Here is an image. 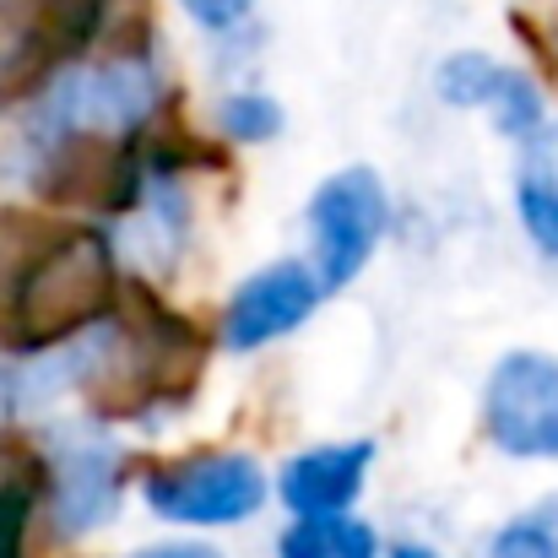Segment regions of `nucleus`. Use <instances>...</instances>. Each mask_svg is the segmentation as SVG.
I'll use <instances>...</instances> for the list:
<instances>
[{
  "label": "nucleus",
  "mask_w": 558,
  "mask_h": 558,
  "mask_svg": "<svg viewBox=\"0 0 558 558\" xmlns=\"http://www.w3.org/2000/svg\"><path fill=\"white\" fill-rule=\"evenodd\" d=\"M158 65L147 60V49H114L109 60H87V65H60V76L38 93L27 131H22V153H38L60 136H114L131 142L136 131L153 125L158 114Z\"/></svg>",
  "instance_id": "nucleus-2"
},
{
  "label": "nucleus",
  "mask_w": 558,
  "mask_h": 558,
  "mask_svg": "<svg viewBox=\"0 0 558 558\" xmlns=\"http://www.w3.org/2000/svg\"><path fill=\"white\" fill-rule=\"evenodd\" d=\"M131 558H222V554L211 543H153V548H142Z\"/></svg>",
  "instance_id": "nucleus-17"
},
{
  "label": "nucleus",
  "mask_w": 558,
  "mask_h": 558,
  "mask_svg": "<svg viewBox=\"0 0 558 558\" xmlns=\"http://www.w3.org/2000/svg\"><path fill=\"white\" fill-rule=\"evenodd\" d=\"M11 412H16V374L0 364V423H5Z\"/></svg>",
  "instance_id": "nucleus-18"
},
{
  "label": "nucleus",
  "mask_w": 558,
  "mask_h": 558,
  "mask_svg": "<svg viewBox=\"0 0 558 558\" xmlns=\"http://www.w3.org/2000/svg\"><path fill=\"white\" fill-rule=\"evenodd\" d=\"M515 206H521L526 239L548 260H558V125H537L526 136L521 174H515Z\"/></svg>",
  "instance_id": "nucleus-11"
},
{
  "label": "nucleus",
  "mask_w": 558,
  "mask_h": 558,
  "mask_svg": "<svg viewBox=\"0 0 558 558\" xmlns=\"http://www.w3.org/2000/svg\"><path fill=\"white\" fill-rule=\"evenodd\" d=\"M38 483L44 472H33V461L16 472H0V558H27V521H33Z\"/></svg>",
  "instance_id": "nucleus-15"
},
{
  "label": "nucleus",
  "mask_w": 558,
  "mask_h": 558,
  "mask_svg": "<svg viewBox=\"0 0 558 558\" xmlns=\"http://www.w3.org/2000/svg\"><path fill=\"white\" fill-rule=\"evenodd\" d=\"M320 304V282L304 260H271L255 277H244L222 310V348L255 353L288 331H299Z\"/></svg>",
  "instance_id": "nucleus-9"
},
{
  "label": "nucleus",
  "mask_w": 558,
  "mask_h": 558,
  "mask_svg": "<svg viewBox=\"0 0 558 558\" xmlns=\"http://www.w3.org/2000/svg\"><path fill=\"white\" fill-rule=\"evenodd\" d=\"M120 255L104 228H44L22 255L5 293V342L22 353H49L114 315L120 299Z\"/></svg>",
  "instance_id": "nucleus-1"
},
{
  "label": "nucleus",
  "mask_w": 558,
  "mask_h": 558,
  "mask_svg": "<svg viewBox=\"0 0 558 558\" xmlns=\"http://www.w3.org/2000/svg\"><path fill=\"white\" fill-rule=\"evenodd\" d=\"M488 439L515 461H558V359L537 348L505 353L483 385Z\"/></svg>",
  "instance_id": "nucleus-6"
},
{
  "label": "nucleus",
  "mask_w": 558,
  "mask_h": 558,
  "mask_svg": "<svg viewBox=\"0 0 558 558\" xmlns=\"http://www.w3.org/2000/svg\"><path fill=\"white\" fill-rule=\"evenodd\" d=\"M390 228V195L369 163H348L326 174L310 195V244H315V282L320 293H342L379 250Z\"/></svg>",
  "instance_id": "nucleus-3"
},
{
  "label": "nucleus",
  "mask_w": 558,
  "mask_h": 558,
  "mask_svg": "<svg viewBox=\"0 0 558 558\" xmlns=\"http://www.w3.org/2000/svg\"><path fill=\"white\" fill-rule=\"evenodd\" d=\"M217 131H222L228 142H244V147L271 142V136L282 131V104H277L271 93L239 87V93H228V98L217 104Z\"/></svg>",
  "instance_id": "nucleus-14"
},
{
  "label": "nucleus",
  "mask_w": 558,
  "mask_h": 558,
  "mask_svg": "<svg viewBox=\"0 0 558 558\" xmlns=\"http://www.w3.org/2000/svg\"><path fill=\"white\" fill-rule=\"evenodd\" d=\"M374 466V439H331V445H310L299 450L282 477L277 494L282 505L304 521V515H348L353 499L364 494V477Z\"/></svg>",
  "instance_id": "nucleus-10"
},
{
  "label": "nucleus",
  "mask_w": 558,
  "mask_h": 558,
  "mask_svg": "<svg viewBox=\"0 0 558 558\" xmlns=\"http://www.w3.org/2000/svg\"><path fill=\"white\" fill-rule=\"evenodd\" d=\"M180 5H185L206 33H228V27L250 22V11H255V0H180Z\"/></svg>",
  "instance_id": "nucleus-16"
},
{
  "label": "nucleus",
  "mask_w": 558,
  "mask_h": 558,
  "mask_svg": "<svg viewBox=\"0 0 558 558\" xmlns=\"http://www.w3.org/2000/svg\"><path fill=\"white\" fill-rule=\"evenodd\" d=\"M109 5L114 0H0V82H33L44 65H71V54L104 27Z\"/></svg>",
  "instance_id": "nucleus-7"
},
{
  "label": "nucleus",
  "mask_w": 558,
  "mask_h": 558,
  "mask_svg": "<svg viewBox=\"0 0 558 558\" xmlns=\"http://www.w3.org/2000/svg\"><path fill=\"white\" fill-rule=\"evenodd\" d=\"M390 558H445V554H434L428 543H396V548H390Z\"/></svg>",
  "instance_id": "nucleus-19"
},
{
  "label": "nucleus",
  "mask_w": 558,
  "mask_h": 558,
  "mask_svg": "<svg viewBox=\"0 0 558 558\" xmlns=\"http://www.w3.org/2000/svg\"><path fill=\"white\" fill-rule=\"evenodd\" d=\"M488 558H558V494L537 499L526 515L505 521L488 543Z\"/></svg>",
  "instance_id": "nucleus-13"
},
{
  "label": "nucleus",
  "mask_w": 558,
  "mask_h": 558,
  "mask_svg": "<svg viewBox=\"0 0 558 558\" xmlns=\"http://www.w3.org/2000/svg\"><path fill=\"white\" fill-rule=\"evenodd\" d=\"M142 494L174 526H239L266 505V472L244 450H206L153 466Z\"/></svg>",
  "instance_id": "nucleus-4"
},
{
  "label": "nucleus",
  "mask_w": 558,
  "mask_h": 558,
  "mask_svg": "<svg viewBox=\"0 0 558 558\" xmlns=\"http://www.w3.org/2000/svg\"><path fill=\"white\" fill-rule=\"evenodd\" d=\"M434 93L450 109H483L494 120V131L510 142H526L537 125H548V104H543L537 82L515 65H499L494 54H477V49H456L450 60H439Z\"/></svg>",
  "instance_id": "nucleus-8"
},
{
  "label": "nucleus",
  "mask_w": 558,
  "mask_h": 558,
  "mask_svg": "<svg viewBox=\"0 0 558 558\" xmlns=\"http://www.w3.org/2000/svg\"><path fill=\"white\" fill-rule=\"evenodd\" d=\"M277 558H379V537L359 515H304L277 537Z\"/></svg>",
  "instance_id": "nucleus-12"
},
{
  "label": "nucleus",
  "mask_w": 558,
  "mask_h": 558,
  "mask_svg": "<svg viewBox=\"0 0 558 558\" xmlns=\"http://www.w3.org/2000/svg\"><path fill=\"white\" fill-rule=\"evenodd\" d=\"M120 477H125V450L98 428V423H54L44 445V488L54 526L65 537L98 532L120 510Z\"/></svg>",
  "instance_id": "nucleus-5"
}]
</instances>
